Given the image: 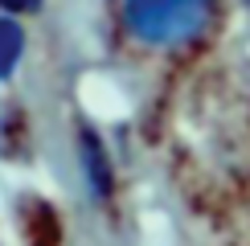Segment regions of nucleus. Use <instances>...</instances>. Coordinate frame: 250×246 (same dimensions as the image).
<instances>
[{"mask_svg": "<svg viewBox=\"0 0 250 246\" xmlns=\"http://www.w3.org/2000/svg\"><path fill=\"white\" fill-rule=\"evenodd\" d=\"M0 8H4V13H13V17H21V13L41 8V0H0Z\"/></svg>", "mask_w": 250, "mask_h": 246, "instance_id": "4", "label": "nucleus"}, {"mask_svg": "<svg viewBox=\"0 0 250 246\" xmlns=\"http://www.w3.org/2000/svg\"><path fill=\"white\" fill-rule=\"evenodd\" d=\"M123 20L144 45H185L213 20V0H123Z\"/></svg>", "mask_w": 250, "mask_h": 246, "instance_id": "1", "label": "nucleus"}, {"mask_svg": "<svg viewBox=\"0 0 250 246\" xmlns=\"http://www.w3.org/2000/svg\"><path fill=\"white\" fill-rule=\"evenodd\" d=\"M78 164H82V177H86L90 193L107 197L111 193V164H107V152H103V144L90 127L78 131Z\"/></svg>", "mask_w": 250, "mask_h": 246, "instance_id": "2", "label": "nucleus"}, {"mask_svg": "<svg viewBox=\"0 0 250 246\" xmlns=\"http://www.w3.org/2000/svg\"><path fill=\"white\" fill-rule=\"evenodd\" d=\"M21 54H25V29L17 25V17H0V78L21 66Z\"/></svg>", "mask_w": 250, "mask_h": 246, "instance_id": "3", "label": "nucleus"}]
</instances>
